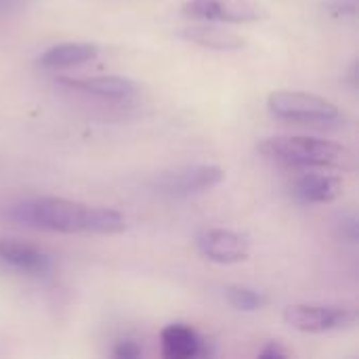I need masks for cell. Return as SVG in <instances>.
<instances>
[{
  "instance_id": "1",
  "label": "cell",
  "mask_w": 359,
  "mask_h": 359,
  "mask_svg": "<svg viewBox=\"0 0 359 359\" xmlns=\"http://www.w3.org/2000/svg\"><path fill=\"white\" fill-rule=\"evenodd\" d=\"M11 223L55 233H99L116 236L126 229L122 212L105 206H88L65 198H27L4 208Z\"/></svg>"
},
{
  "instance_id": "2",
  "label": "cell",
  "mask_w": 359,
  "mask_h": 359,
  "mask_svg": "<svg viewBox=\"0 0 359 359\" xmlns=\"http://www.w3.org/2000/svg\"><path fill=\"white\" fill-rule=\"evenodd\" d=\"M259 151L280 164L297 168H330L353 172L358 168L355 154L334 141L299 137V135H276L259 145Z\"/></svg>"
},
{
  "instance_id": "3",
  "label": "cell",
  "mask_w": 359,
  "mask_h": 359,
  "mask_svg": "<svg viewBox=\"0 0 359 359\" xmlns=\"http://www.w3.org/2000/svg\"><path fill=\"white\" fill-rule=\"evenodd\" d=\"M267 109L273 118L294 124H332L341 120V109L318 95L301 90H276L267 97Z\"/></svg>"
},
{
  "instance_id": "4",
  "label": "cell",
  "mask_w": 359,
  "mask_h": 359,
  "mask_svg": "<svg viewBox=\"0 0 359 359\" xmlns=\"http://www.w3.org/2000/svg\"><path fill=\"white\" fill-rule=\"evenodd\" d=\"M284 322L292 330L305 334H326V332H341L349 330L358 322V313L349 307L339 305H292L284 311Z\"/></svg>"
},
{
  "instance_id": "5",
  "label": "cell",
  "mask_w": 359,
  "mask_h": 359,
  "mask_svg": "<svg viewBox=\"0 0 359 359\" xmlns=\"http://www.w3.org/2000/svg\"><path fill=\"white\" fill-rule=\"evenodd\" d=\"M223 179H225L223 168L212 164H194V166H181L175 170L160 172L151 181V187L164 196L187 198L217 187L219 183H223Z\"/></svg>"
},
{
  "instance_id": "6",
  "label": "cell",
  "mask_w": 359,
  "mask_h": 359,
  "mask_svg": "<svg viewBox=\"0 0 359 359\" xmlns=\"http://www.w3.org/2000/svg\"><path fill=\"white\" fill-rule=\"evenodd\" d=\"M183 15L191 21L210 23H248L265 17L263 8L252 0H187Z\"/></svg>"
},
{
  "instance_id": "7",
  "label": "cell",
  "mask_w": 359,
  "mask_h": 359,
  "mask_svg": "<svg viewBox=\"0 0 359 359\" xmlns=\"http://www.w3.org/2000/svg\"><path fill=\"white\" fill-rule=\"evenodd\" d=\"M200 255L219 265L242 263L250 257V242L231 229H206L196 238Z\"/></svg>"
},
{
  "instance_id": "8",
  "label": "cell",
  "mask_w": 359,
  "mask_h": 359,
  "mask_svg": "<svg viewBox=\"0 0 359 359\" xmlns=\"http://www.w3.org/2000/svg\"><path fill=\"white\" fill-rule=\"evenodd\" d=\"M0 267L34 278H44L53 271V259L38 246L0 236Z\"/></svg>"
},
{
  "instance_id": "9",
  "label": "cell",
  "mask_w": 359,
  "mask_h": 359,
  "mask_svg": "<svg viewBox=\"0 0 359 359\" xmlns=\"http://www.w3.org/2000/svg\"><path fill=\"white\" fill-rule=\"evenodd\" d=\"M57 82L72 90L101 97V99H128L137 93V86L122 76H84V78L61 76L57 78Z\"/></svg>"
},
{
  "instance_id": "10",
  "label": "cell",
  "mask_w": 359,
  "mask_h": 359,
  "mask_svg": "<svg viewBox=\"0 0 359 359\" xmlns=\"http://www.w3.org/2000/svg\"><path fill=\"white\" fill-rule=\"evenodd\" d=\"M162 355L168 359H191L208 355V345L200 332L187 324H168L160 332Z\"/></svg>"
},
{
  "instance_id": "11",
  "label": "cell",
  "mask_w": 359,
  "mask_h": 359,
  "mask_svg": "<svg viewBox=\"0 0 359 359\" xmlns=\"http://www.w3.org/2000/svg\"><path fill=\"white\" fill-rule=\"evenodd\" d=\"M292 196L303 204H330L343 194V183L334 175L305 172L292 181Z\"/></svg>"
},
{
  "instance_id": "12",
  "label": "cell",
  "mask_w": 359,
  "mask_h": 359,
  "mask_svg": "<svg viewBox=\"0 0 359 359\" xmlns=\"http://www.w3.org/2000/svg\"><path fill=\"white\" fill-rule=\"evenodd\" d=\"M99 55V46L90 42H63L46 48L38 57V65L48 72H63L93 61Z\"/></svg>"
},
{
  "instance_id": "13",
  "label": "cell",
  "mask_w": 359,
  "mask_h": 359,
  "mask_svg": "<svg viewBox=\"0 0 359 359\" xmlns=\"http://www.w3.org/2000/svg\"><path fill=\"white\" fill-rule=\"evenodd\" d=\"M179 36L194 42V44L212 48V50H240V48H244L242 36H238L236 32L225 29L217 23H210V21L189 23L187 27H183L179 32Z\"/></svg>"
},
{
  "instance_id": "14",
  "label": "cell",
  "mask_w": 359,
  "mask_h": 359,
  "mask_svg": "<svg viewBox=\"0 0 359 359\" xmlns=\"http://www.w3.org/2000/svg\"><path fill=\"white\" fill-rule=\"evenodd\" d=\"M225 299L227 303L238 309V311H244V313H252V311H261L265 305H267V297L255 288H248V286H227L225 288Z\"/></svg>"
},
{
  "instance_id": "15",
  "label": "cell",
  "mask_w": 359,
  "mask_h": 359,
  "mask_svg": "<svg viewBox=\"0 0 359 359\" xmlns=\"http://www.w3.org/2000/svg\"><path fill=\"white\" fill-rule=\"evenodd\" d=\"M339 233L349 244H355L358 242V217L355 215H345L341 219V223H339Z\"/></svg>"
},
{
  "instance_id": "16",
  "label": "cell",
  "mask_w": 359,
  "mask_h": 359,
  "mask_svg": "<svg viewBox=\"0 0 359 359\" xmlns=\"http://www.w3.org/2000/svg\"><path fill=\"white\" fill-rule=\"evenodd\" d=\"M114 355L120 359H135L141 355V345L133 339H124L116 345L114 349Z\"/></svg>"
},
{
  "instance_id": "17",
  "label": "cell",
  "mask_w": 359,
  "mask_h": 359,
  "mask_svg": "<svg viewBox=\"0 0 359 359\" xmlns=\"http://www.w3.org/2000/svg\"><path fill=\"white\" fill-rule=\"evenodd\" d=\"M32 0H0V19L15 17L29 6Z\"/></svg>"
},
{
  "instance_id": "18",
  "label": "cell",
  "mask_w": 359,
  "mask_h": 359,
  "mask_svg": "<svg viewBox=\"0 0 359 359\" xmlns=\"http://www.w3.org/2000/svg\"><path fill=\"white\" fill-rule=\"evenodd\" d=\"M259 358L263 359H282V358H288V351L282 347V343H267L265 345V349L259 353Z\"/></svg>"
}]
</instances>
